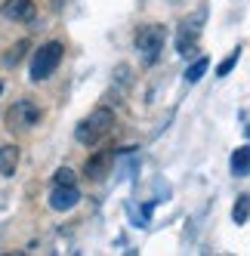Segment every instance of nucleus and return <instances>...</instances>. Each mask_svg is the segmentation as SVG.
<instances>
[{
	"label": "nucleus",
	"instance_id": "8",
	"mask_svg": "<svg viewBox=\"0 0 250 256\" xmlns=\"http://www.w3.org/2000/svg\"><path fill=\"white\" fill-rule=\"evenodd\" d=\"M19 167V145H4L0 148V179H10Z\"/></svg>",
	"mask_w": 250,
	"mask_h": 256
},
{
	"label": "nucleus",
	"instance_id": "3",
	"mask_svg": "<svg viewBox=\"0 0 250 256\" xmlns=\"http://www.w3.org/2000/svg\"><path fill=\"white\" fill-rule=\"evenodd\" d=\"M164 40H167V31L160 25H146L136 31V50L142 52V59H146L148 65L158 62L160 50H164Z\"/></svg>",
	"mask_w": 250,
	"mask_h": 256
},
{
	"label": "nucleus",
	"instance_id": "2",
	"mask_svg": "<svg viewBox=\"0 0 250 256\" xmlns=\"http://www.w3.org/2000/svg\"><path fill=\"white\" fill-rule=\"evenodd\" d=\"M62 56H65V46L59 44V40H50V44H44L38 52L31 56V80L34 84H40V80H46L52 71L59 68V62H62Z\"/></svg>",
	"mask_w": 250,
	"mask_h": 256
},
{
	"label": "nucleus",
	"instance_id": "9",
	"mask_svg": "<svg viewBox=\"0 0 250 256\" xmlns=\"http://www.w3.org/2000/svg\"><path fill=\"white\" fill-rule=\"evenodd\" d=\"M232 173L238 179L250 176V145H238V148L232 152Z\"/></svg>",
	"mask_w": 250,
	"mask_h": 256
},
{
	"label": "nucleus",
	"instance_id": "14",
	"mask_svg": "<svg viewBox=\"0 0 250 256\" xmlns=\"http://www.w3.org/2000/svg\"><path fill=\"white\" fill-rule=\"evenodd\" d=\"M74 170H68V167H59L56 176H52V186H74Z\"/></svg>",
	"mask_w": 250,
	"mask_h": 256
},
{
	"label": "nucleus",
	"instance_id": "13",
	"mask_svg": "<svg viewBox=\"0 0 250 256\" xmlns=\"http://www.w3.org/2000/svg\"><path fill=\"white\" fill-rule=\"evenodd\" d=\"M238 59H241V50H232V52H228V59H222V62H220L216 78H228V74H232V68L238 65Z\"/></svg>",
	"mask_w": 250,
	"mask_h": 256
},
{
	"label": "nucleus",
	"instance_id": "12",
	"mask_svg": "<svg viewBox=\"0 0 250 256\" xmlns=\"http://www.w3.org/2000/svg\"><path fill=\"white\" fill-rule=\"evenodd\" d=\"M247 216H250V198L241 194V198L235 200V207H232V219H235L238 226H244V222H247Z\"/></svg>",
	"mask_w": 250,
	"mask_h": 256
},
{
	"label": "nucleus",
	"instance_id": "10",
	"mask_svg": "<svg viewBox=\"0 0 250 256\" xmlns=\"http://www.w3.org/2000/svg\"><path fill=\"white\" fill-rule=\"evenodd\" d=\"M28 50H31V44H28V40H19L16 46H10V50L4 52V65H6V68H16V65L25 59V52H28Z\"/></svg>",
	"mask_w": 250,
	"mask_h": 256
},
{
	"label": "nucleus",
	"instance_id": "15",
	"mask_svg": "<svg viewBox=\"0 0 250 256\" xmlns=\"http://www.w3.org/2000/svg\"><path fill=\"white\" fill-rule=\"evenodd\" d=\"M0 93H4V84H0Z\"/></svg>",
	"mask_w": 250,
	"mask_h": 256
},
{
	"label": "nucleus",
	"instance_id": "11",
	"mask_svg": "<svg viewBox=\"0 0 250 256\" xmlns=\"http://www.w3.org/2000/svg\"><path fill=\"white\" fill-rule=\"evenodd\" d=\"M207 68H210V59H198V62H192V65L186 68V80H188V84H198V80L207 74Z\"/></svg>",
	"mask_w": 250,
	"mask_h": 256
},
{
	"label": "nucleus",
	"instance_id": "4",
	"mask_svg": "<svg viewBox=\"0 0 250 256\" xmlns=\"http://www.w3.org/2000/svg\"><path fill=\"white\" fill-rule=\"evenodd\" d=\"M40 120V108L34 99H19L10 112H6V126L10 130H31Z\"/></svg>",
	"mask_w": 250,
	"mask_h": 256
},
{
	"label": "nucleus",
	"instance_id": "6",
	"mask_svg": "<svg viewBox=\"0 0 250 256\" xmlns=\"http://www.w3.org/2000/svg\"><path fill=\"white\" fill-rule=\"evenodd\" d=\"M0 12H4V19H12V22H31L38 16V6H34V0H6Z\"/></svg>",
	"mask_w": 250,
	"mask_h": 256
},
{
	"label": "nucleus",
	"instance_id": "5",
	"mask_svg": "<svg viewBox=\"0 0 250 256\" xmlns=\"http://www.w3.org/2000/svg\"><path fill=\"white\" fill-rule=\"evenodd\" d=\"M78 200H80L78 186H52V192H50V207L56 210V213L74 210V207H78Z\"/></svg>",
	"mask_w": 250,
	"mask_h": 256
},
{
	"label": "nucleus",
	"instance_id": "1",
	"mask_svg": "<svg viewBox=\"0 0 250 256\" xmlns=\"http://www.w3.org/2000/svg\"><path fill=\"white\" fill-rule=\"evenodd\" d=\"M112 126H114V114L108 112V108H96L90 118H84V120L78 124L74 139H78L80 145H96L102 136L112 133Z\"/></svg>",
	"mask_w": 250,
	"mask_h": 256
},
{
	"label": "nucleus",
	"instance_id": "7",
	"mask_svg": "<svg viewBox=\"0 0 250 256\" xmlns=\"http://www.w3.org/2000/svg\"><path fill=\"white\" fill-rule=\"evenodd\" d=\"M114 152H96L90 160L84 164V173H86V179H105L108 176V170H112V164H114Z\"/></svg>",
	"mask_w": 250,
	"mask_h": 256
}]
</instances>
